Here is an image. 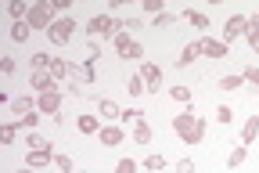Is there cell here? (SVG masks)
Segmentation results:
<instances>
[{"label": "cell", "instance_id": "74e56055", "mask_svg": "<svg viewBox=\"0 0 259 173\" xmlns=\"http://www.w3.org/2000/svg\"><path fill=\"white\" fill-rule=\"evenodd\" d=\"M173 97L180 101V105H191V90L187 87H173Z\"/></svg>", "mask_w": 259, "mask_h": 173}, {"label": "cell", "instance_id": "ee69618b", "mask_svg": "<svg viewBox=\"0 0 259 173\" xmlns=\"http://www.w3.org/2000/svg\"><path fill=\"white\" fill-rule=\"evenodd\" d=\"M155 25H173V15H169V11H162V15H155Z\"/></svg>", "mask_w": 259, "mask_h": 173}, {"label": "cell", "instance_id": "4fadbf2b", "mask_svg": "<svg viewBox=\"0 0 259 173\" xmlns=\"http://www.w3.org/2000/svg\"><path fill=\"white\" fill-rule=\"evenodd\" d=\"M25 145H29V152H54V145L47 141L44 133H36V130H29V137H25Z\"/></svg>", "mask_w": 259, "mask_h": 173}, {"label": "cell", "instance_id": "5b68a950", "mask_svg": "<svg viewBox=\"0 0 259 173\" xmlns=\"http://www.w3.org/2000/svg\"><path fill=\"white\" fill-rule=\"evenodd\" d=\"M36 109H40L44 116L58 119V112H61V90H47V94H36Z\"/></svg>", "mask_w": 259, "mask_h": 173}, {"label": "cell", "instance_id": "ffe728a7", "mask_svg": "<svg viewBox=\"0 0 259 173\" xmlns=\"http://www.w3.org/2000/svg\"><path fill=\"white\" fill-rule=\"evenodd\" d=\"M29 32H32L29 22H15V25H11V40H15V44H25V40H29Z\"/></svg>", "mask_w": 259, "mask_h": 173}, {"label": "cell", "instance_id": "f546056e", "mask_svg": "<svg viewBox=\"0 0 259 173\" xmlns=\"http://www.w3.org/2000/svg\"><path fill=\"white\" fill-rule=\"evenodd\" d=\"M122 123H134L137 126V123H144V112L141 109H122Z\"/></svg>", "mask_w": 259, "mask_h": 173}, {"label": "cell", "instance_id": "f1b7e54d", "mask_svg": "<svg viewBox=\"0 0 259 173\" xmlns=\"http://www.w3.org/2000/svg\"><path fill=\"white\" fill-rule=\"evenodd\" d=\"M245 155H248V145H238V148L231 152V159H227V166H241V162H245Z\"/></svg>", "mask_w": 259, "mask_h": 173}, {"label": "cell", "instance_id": "9a60e30c", "mask_svg": "<svg viewBox=\"0 0 259 173\" xmlns=\"http://www.w3.org/2000/svg\"><path fill=\"white\" fill-rule=\"evenodd\" d=\"M255 133H259V116H248L241 126V145H255Z\"/></svg>", "mask_w": 259, "mask_h": 173}, {"label": "cell", "instance_id": "836d02e7", "mask_svg": "<svg viewBox=\"0 0 259 173\" xmlns=\"http://www.w3.org/2000/svg\"><path fill=\"white\" fill-rule=\"evenodd\" d=\"M144 166H148V169H162V166H166V155H158V152H155V155L144 159Z\"/></svg>", "mask_w": 259, "mask_h": 173}, {"label": "cell", "instance_id": "8992f818", "mask_svg": "<svg viewBox=\"0 0 259 173\" xmlns=\"http://www.w3.org/2000/svg\"><path fill=\"white\" fill-rule=\"evenodd\" d=\"M194 47H198L202 58H231V47H227L223 40H209V37H202Z\"/></svg>", "mask_w": 259, "mask_h": 173}, {"label": "cell", "instance_id": "cb8c5ba5", "mask_svg": "<svg viewBox=\"0 0 259 173\" xmlns=\"http://www.w3.org/2000/svg\"><path fill=\"white\" fill-rule=\"evenodd\" d=\"M69 73H72V65H69V61H61V58H54V65H51V76H54V80H65Z\"/></svg>", "mask_w": 259, "mask_h": 173}, {"label": "cell", "instance_id": "60d3db41", "mask_svg": "<svg viewBox=\"0 0 259 173\" xmlns=\"http://www.w3.org/2000/svg\"><path fill=\"white\" fill-rule=\"evenodd\" d=\"M173 169H177V173H194V162H191V159H180Z\"/></svg>", "mask_w": 259, "mask_h": 173}, {"label": "cell", "instance_id": "d6a6232c", "mask_svg": "<svg viewBox=\"0 0 259 173\" xmlns=\"http://www.w3.org/2000/svg\"><path fill=\"white\" fill-rule=\"evenodd\" d=\"M97 58H101V47H97V44H87V51H83V61H87V65H94Z\"/></svg>", "mask_w": 259, "mask_h": 173}, {"label": "cell", "instance_id": "30bf717a", "mask_svg": "<svg viewBox=\"0 0 259 173\" xmlns=\"http://www.w3.org/2000/svg\"><path fill=\"white\" fill-rule=\"evenodd\" d=\"M97 137H101V145L105 148H115V145H122V126H115V123H108V126H101V133H97Z\"/></svg>", "mask_w": 259, "mask_h": 173}, {"label": "cell", "instance_id": "44dd1931", "mask_svg": "<svg viewBox=\"0 0 259 173\" xmlns=\"http://www.w3.org/2000/svg\"><path fill=\"white\" fill-rule=\"evenodd\" d=\"M8 11H11V18H18V22H25V18H29V4H25V0H11Z\"/></svg>", "mask_w": 259, "mask_h": 173}, {"label": "cell", "instance_id": "603a6c76", "mask_svg": "<svg viewBox=\"0 0 259 173\" xmlns=\"http://www.w3.org/2000/svg\"><path fill=\"white\" fill-rule=\"evenodd\" d=\"M134 141H137V145H151V126H148V123H137V126H134Z\"/></svg>", "mask_w": 259, "mask_h": 173}, {"label": "cell", "instance_id": "bcb514c9", "mask_svg": "<svg viewBox=\"0 0 259 173\" xmlns=\"http://www.w3.org/2000/svg\"><path fill=\"white\" fill-rule=\"evenodd\" d=\"M248 25H252V29H259V11H255V15H248Z\"/></svg>", "mask_w": 259, "mask_h": 173}, {"label": "cell", "instance_id": "83f0119b", "mask_svg": "<svg viewBox=\"0 0 259 173\" xmlns=\"http://www.w3.org/2000/svg\"><path fill=\"white\" fill-rule=\"evenodd\" d=\"M15 130H18V123H4V126H0V145H11L15 141Z\"/></svg>", "mask_w": 259, "mask_h": 173}, {"label": "cell", "instance_id": "ba28073f", "mask_svg": "<svg viewBox=\"0 0 259 173\" xmlns=\"http://www.w3.org/2000/svg\"><path fill=\"white\" fill-rule=\"evenodd\" d=\"M141 80H144V87L155 94V90H162V73H158V65H151V61H144L141 65Z\"/></svg>", "mask_w": 259, "mask_h": 173}, {"label": "cell", "instance_id": "2e32d148", "mask_svg": "<svg viewBox=\"0 0 259 173\" xmlns=\"http://www.w3.org/2000/svg\"><path fill=\"white\" fill-rule=\"evenodd\" d=\"M112 44H115V54L122 58V54H126L130 47H134L137 40H134V37H130V32H126V29H119V32H115V37H112Z\"/></svg>", "mask_w": 259, "mask_h": 173}, {"label": "cell", "instance_id": "4dcf8cb0", "mask_svg": "<svg viewBox=\"0 0 259 173\" xmlns=\"http://www.w3.org/2000/svg\"><path fill=\"white\" fill-rule=\"evenodd\" d=\"M241 80H245V83H252V87L259 90V65H248L245 73H241Z\"/></svg>", "mask_w": 259, "mask_h": 173}, {"label": "cell", "instance_id": "e0dca14e", "mask_svg": "<svg viewBox=\"0 0 259 173\" xmlns=\"http://www.w3.org/2000/svg\"><path fill=\"white\" fill-rule=\"evenodd\" d=\"M11 112H15V116H29V112H36V97H15V101H11Z\"/></svg>", "mask_w": 259, "mask_h": 173}, {"label": "cell", "instance_id": "b9f144b4", "mask_svg": "<svg viewBox=\"0 0 259 173\" xmlns=\"http://www.w3.org/2000/svg\"><path fill=\"white\" fill-rule=\"evenodd\" d=\"M122 58H141V61H144V47H141V44H134V47H130V51L122 54Z\"/></svg>", "mask_w": 259, "mask_h": 173}, {"label": "cell", "instance_id": "9c48e42d", "mask_svg": "<svg viewBox=\"0 0 259 173\" xmlns=\"http://www.w3.org/2000/svg\"><path fill=\"white\" fill-rule=\"evenodd\" d=\"M29 87L36 90V94H47V90H58V80L51 73H32L29 76Z\"/></svg>", "mask_w": 259, "mask_h": 173}, {"label": "cell", "instance_id": "6da1fadb", "mask_svg": "<svg viewBox=\"0 0 259 173\" xmlns=\"http://www.w3.org/2000/svg\"><path fill=\"white\" fill-rule=\"evenodd\" d=\"M173 133L180 137L184 145H202L205 141V119L187 105L180 116H173Z\"/></svg>", "mask_w": 259, "mask_h": 173}, {"label": "cell", "instance_id": "ab89813d", "mask_svg": "<svg viewBox=\"0 0 259 173\" xmlns=\"http://www.w3.org/2000/svg\"><path fill=\"white\" fill-rule=\"evenodd\" d=\"M0 73L11 76V73H15V58H0Z\"/></svg>", "mask_w": 259, "mask_h": 173}, {"label": "cell", "instance_id": "52a82bcc", "mask_svg": "<svg viewBox=\"0 0 259 173\" xmlns=\"http://www.w3.org/2000/svg\"><path fill=\"white\" fill-rule=\"evenodd\" d=\"M72 29H76V22H72V18H58V22L47 29V40H51V44H69Z\"/></svg>", "mask_w": 259, "mask_h": 173}, {"label": "cell", "instance_id": "f6af8a7d", "mask_svg": "<svg viewBox=\"0 0 259 173\" xmlns=\"http://www.w3.org/2000/svg\"><path fill=\"white\" fill-rule=\"evenodd\" d=\"M122 29H126V32H134V29H141V18H126V22H122Z\"/></svg>", "mask_w": 259, "mask_h": 173}, {"label": "cell", "instance_id": "d6986e66", "mask_svg": "<svg viewBox=\"0 0 259 173\" xmlns=\"http://www.w3.org/2000/svg\"><path fill=\"white\" fill-rule=\"evenodd\" d=\"M76 126H79V133H101V123H97V116H79L76 119Z\"/></svg>", "mask_w": 259, "mask_h": 173}, {"label": "cell", "instance_id": "8d00e7d4", "mask_svg": "<svg viewBox=\"0 0 259 173\" xmlns=\"http://www.w3.org/2000/svg\"><path fill=\"white\" fill-rule=\"evenodd\" d=\"M115 173H137V162H134V159H119Z\"/></svg>", "mask_w": 259, "mask_h": 173}, {"label": "cell", "instance_id": "7a4b0ae2", "mask_svg": "<svg viewBox=\"0 0 259 173\" xmlns=\"http://www.w3.org/2000/svg\"><path fill=\"white\" fill-rule=\"evenodd\" d=\"M54 15H58V11H54V0H36V4L29 8V18H25V22H29V29H44V32H47V29L58 22Z\"/></svg>", "mask_w": 259, "mask_h": 173}, {"label": "cell", "instance_id": "484cf974", "mask_svg": "<svg viewBox=\"0 0 259 173\" xmlns=\"http://www.w3.org/2000/svg\"><path fill=\"white\" fill-rule=\"evenodd\" d=\"M126 90H130V97H141L148 87H144V80L141 76H130V83H126Z\"/></svg>", "mask_w": 259, "mask_h": 173}, {"label": "cell", "instance_id": "7402d4cb", "mask_svg": "<svg viewBox=\"0 0 259 173\" xmlns=\"http://www.w3.org/2000/svg\"><path fill=\"white\" fill-rule=\"evenodd\" d=\"M180 18H187V22H191V25H194V29H209V18H205V15H202V11H184V15H180Z\"/></svg>", "mask_w": 259, "mask_h": 173}, {"label": "cell", "instance_id": "ac0fdd59", "mask_svg": "<svg viewBox=\"0 0 259 173\" xmlns=\"http://www.w3.org/2000/svg\"><path fill=\"white\" fill-rule=\"evenodd\" d=\"M51 65H54V58H51L47 51H36V54H32V73H51Z\"/></svg>", "mask_w": 259, "mask_h": 173}, {"label": "cell", "instance_id": "d4e9b609", "mask_svg": "<svg viewBox=\"0 0 259 173\" xmlns=\"http://www.w3.org/2000/svg\"><path fill=\"white\" fill-rule=\"evenodd\" d=\"M194 58H198V47H194V44H187V47L180 51V58H177V65H180V68H187V65H191Z\"/></svg>", "mask_w": 259, "mask_h": 173}, {"label": "cell", "instance_id": "1f68e13d", "mask_svg": "<svg viewBox=\"0 0 259 173\" xmlns=\"http://www.w3.org/2000/svg\"><path fill=\"white\" fill-rule=\"evenodd\" d=\"M241 83H245L241 76H223V80H220V90H238Z\"/></svg>", "mask_w": 259, "mask_h": 173}, {"label": "cell", "instance_id": "d590c367", "mask_svg": "<svg viewBox=\"0 0 259 173\" xmlns=\"http://www.w3.org/2000/svg\"><path fill=\"white\" fill-rule=\"evenodd\" d=\"M245 40H248V47H252V51H259V29H252V25H248V29H245Z\"/></svg>", "mask_w": 259, "mask_h": 173}, {"label": "cell", "instance_id": "f35d334b", "mask_svg": "<svg viewBox=\"0 0 259 173\" xmlns=\"http://www.w3.org/2000/svg\"><path fill=\"white\" fill-rule=\"evenodd\" d=\"M216 119H220V123H234V112L227 109V105H220V109H216Z\"/></svg>", "mask_w": 259, "mask_h": 173}, {"label": "cell", "instance_id": "7bdbcfd3", "mask_svg": "<svg viewBox=\"0 0 259 173\" xmlns=\"http://www.w3.org/2000/svg\"><path fill=\"white\" fill-rule=\"evenodd\" d=\"M144 11H151V15H162V4H158V0H144Z\"/></svg>", "mask_w": 259, "mask_h": 173}, {"label": "cell", "instance_id": "4316f807", "mask_svg": "<svg viewBox=\"0 0 259 173\" xmlns=\"http://www.w3.org/2000/svg\"><path fill=\"white\" fill-rule=\"evenodd\" d=\"M15 123H18V130H36V123H40V116H36V112H29V116H18Z\"/></svg>", "mask_w": 259, "mask_h": 173}, {"label": "cell", "instance_id": "277c9868", "mask_svg": "<svg viewBox=\"0 0 259 173\" xmlns=\"http://www.w3.org/2000/svg\"><path fill=\"white\" fill-rule=\"evenodd\" d=\"M245 29H248V15H231L227 25H223V44L231 47L238 37H245Z\"/></svg>", "mask_w": 259, "mask_h": 173}, {"label": "cell", "instance_id": "7c38bea8", "mask_svg": "<svg viewBox=\"0 0 259 173\" xmlns=\"http://www.w3.org/2000/svg\"><path fill=\"white\" fill-rule=\"evenodd\" d=\"M25 166H29V169L54 166V152H29V155H25Z\"/></svg>", "mask_w": 259, "mask_h": 173}, {"label": "cell", "instance_id": "e575fe53", "mask_svg": "<svg viewBox=\"0 0 259 173\" xmlns=\"http://www.w3.org/2000/svg\"><path fill=\"white\" fill-rule=\"evenodd\" d=\"M54 166H58L61 173H72V159H69V155H54Z\"/></svg>", "mask_w": 259, "mask_h": 173}, {"label": "cell", "instance_id": "5bb4252c", "mask_svg": "<svg viewBox=\"0 0 259 173\" xmlns=\"http://www.w3.org/2000/svg\"><path fill=\"white\" fill-rule=\"evenodd\" d=\"M69 76H72V80H79V83H87V87H90V83L97 80L94 65H87V61H83V65H72V73H69Z\"/></svg>", "mask_w": 259, "mask_h": 173}, {"label": "cell", "instance_id": "8fae6325", "mask_svg": "<svg viewBox=\"0 0 259 173\" xmlns=\"http://www.w3.org/2000/svg\"><path fill=\"white\" fill-rule=\"evenodd\" d=\"M94 101H97V112H101L108 123H119L122 119V109L115 105V101H108V97H94Z\"/></svg>", "mask_w": 259, "mask_h": 173}, {"label": "cell", "instance_id": "3957f363", "mask_svg": "<svg viewBox=\"0 0 259 173\" xmlns=\"http://www.w3.org/2000/svg\"><path fill=\"white\" fill-rule=\"evenodd\" d=\"M119 29H122V18H115V15H94V18L87 22V32H90V37H115Z\"/></svg>", "mask_w": 259, "mask_h": 173}, {"label": "cell", "instance_id": "7dc6e473", "mask_svg": "<svg viewBox=\"0 0 259 173\" xmlns=\"http://www.w3.org/2000/svg\"><path fill=\"white\" fill-rule=\"evenodd\" d=\"M18 173H32V169H29V166H25V169H18Z\"/></svg>", "mask_w": 259, "mask_h": 173}]
</instances>
